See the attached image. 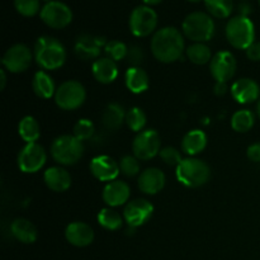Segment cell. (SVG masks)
Instances as JSON below:
<instances>
[{"label":"cell","instance_id":"cell-1","mask_svg":"<svg viewBox=\"0 0 260 260\" xmlns=\"http://www.w3.org/2000/svg\"><path fill=\"white\" fill-rule=\"evenodd\" d=\"M150 46L157 61L162 63L175 62L185 51L184 36L175 27H164L154 33Z\"/></svg>","mask_w":260,"mask_h":260},{"label":"cell","instance_id":"cell-2","mask_svg":"<svg viewBox=\"0 0 260 260\" xmlns=\"http://www.w3.org/2000/svg\"><path fill=\"white\" fill-rule=\"evenodd\" d=\"M35 60L43 70H57L66 62L68 52L62 43L51 36L38 38L33 48Z\"/></svg>","mask_w":260,"mask_h":260},{"label":"cell","instance_id":"cell-3","mask_svg":"<svg viewBox=\"0 0 260 260\" xmlns=\"http://www.w3.org/2000/svg\"><path fill=\"white\" fill-rule=\"evenodd\" d=\"M175 175L180 184L188 188L205 185L211 178V169L207 162L197 157H185L175 168Z\"/></svg>","mask_w":260,"mask_h":260},{"label":"cell","instance_id":"cell-4","mask_svg":"<svg viewBox=\"0 0 260 260\" xmlns=\"http://www.w3.org/2000/svg\"><path fill=\"white\" fill-rule=\"evenodd\" d=\"M226 38L234 48L246 50L255 42V27L251 19L245 15H236L226 24Z\"/></svg>","mask_w":260,"mask_h":260},{"label":"cell","instance_id":"cell-5","mask_svg":"<svg viewBox=\"0 0 260 260\" xmlns=\"http://www.w3.org/2000/svg\"><path fill=\"white\" fill-rule=\"evenodd\" d=\"M183 35L193 42L205 43L215 35V22L210 14L193 12L184 18L182 24Z\"/></svg>","mask_w":260,"mask_h":260},{"label":"cell","instance_id":"cell-6","mask_svg":"<svg viewBox=\"0 0 260 260\" xmlns=\"http://www.w3.org/2000/svg\"><path fill=\"white\" fill-rule=\"evenodd\" d=\"M84 144L74 135H62L53 140L51 145V156L57 164L75 165L83 157Z\"/></svg>","mask_w":260,"mask_h":260},{"label":"cell","instance_id":"cell-7","mask_svg":"<svg viewBox=\"0 0 260 260\" xmlns=\"http://www.w3.org/2000/svg\"><path fill=\"white\" fill-rule=\"evenodd\" d=\"M86 101V90L78 80H66L57 86L55 102L62 111H75Z\"/></svg>","mask_w":260,"mask_h":260},{"label":"cell","instance_id":"cell-8","mask_svg":"<svg viewBox=\"0 0 260 260\" xmlns=\"http://www.w3.org/2000/svg\"><path fill=\"white\" fill-rule=\"evenodd\" d=\"M129 30L136 37H147L152 35L157 25V14L151 7L140 5L132 10L128 20Z\"/></svg>","mask_w":260,"mask_h":260},{"label":"cell","instance_id":"cell-9","mask_svg":"<svg viewBox=\"0 0 260 260\" xmlns=\"http://www.w3.org/2000/svg\"><path fill=\"white\" fill-rule=\"evenodd\" d=\"M47 161V152L40 144H25L20 149L17 157V164L20 172L25 174H35L45 167Z\"/></svg>","mask_w":260,"mask_h":260},{"label":"cell","instance_id":"cell-10","mask_svg":"<svg viewBox=\"0 0 260 260\" xmlns=\"http://www.w3.org/2000/svg\"><path fill=\"white\" fill-rule=\"evenodd\" d=\"M35 58L30 48L24 43H17L7 50L2 58L3 68L12 74L24 73L29 69Z\"/></svg>","mask_w":260,"mask_h":260},{"label":"cell","instance_id":"cell-11","mask_svg":"<svg viewBox=\"0 0 260 260\" xmlns=\"http://www.w3.org/2000/svg\"><path fill=\"white\" fill-rule=\"evenodd\" d=\"M40 17L47 27L52 29H62L73 20V12L65 3L51 0L43 5Z\"/></svg>","mask_w":260,"mask_h":260},{"label":"cell","instance_id":"cell-12","mask_svg":"<svg viewBox=\"0 0 260 260\" xmlns=\"http://www.w3.org/2000/svg\"><path fill=\"white\" fill-rule=\"evenodd\" d=\"M161 150V139L155 129H144L139 132L132 142V151L139 160H150L159 155Z\"/></svg>","mask_w":260,"mask_h":260},{"label":"cell","instance_id":"cell-13","mask_svg":"<svg viewBox=\"0 0 260 260\" xmlns=\"http://www.w3.org/2000/svg\"><path fill=\"white\" fill-rule=\"evenodd\" d=\"M154 213V206L150 201L144 198L132 200L124 206L123 218L124 222L132 229H136L146 223Z\"/></svg>","mask_w":260,"mask_h":260},{"label":"cell","instance_id":"cell-14","mask_svg":"<svg viewBox=\"0 0 260 260\" xmlns=\"http://www.w3.org/2000/svg\"><path fill=\"white\" fill-rule=\"evenodd\" d=\"M236 68H238V63H236L235 56L229 51L216 52L210 62L211 75L216 81H221V83H228L229 80H231L235 75Z\"/></svg>","mask_w":260,"mask_h":260},{"label":"cell","instance_id":"cell-15","mask_svg":"<svg viewBox=\"0 0 260 260\" xmlns=\"http://www.w3.org/2000/svg\"><path fill=\"white\" fill-rule=\"evenodd\" d=\"M106 43V40L103 37L84 33V35H80L76 38L75 46H74V52L83 61H95L101 56L102 48L104 50Z\"/></svg>","mask_w":260,"mask_h":260},{"label":"cell","instance_id":"cell-16","mask_svg":"<svg viewBox=\"0 0 260 260\" xmlns=\"http://www.w3.org/2000/svg\"><path fill=\"white\" fill-rule=\"evenodd\" d=\"M90 173L99 182H113L121 173L119 162L108 155H98L91 159Z\"/></svg>","mask_w":260,"mask_h":260},{"label":"cell","instance_id":"cell-17","mask_svg":"<svg viewBox=\"0 0 260 260\" xmlns=\"http://www.w3.org/2000/svg\"><path fill=\"white\" fill-rule=\"evenodd\" d=\"M129 196H131L129 185L119 179L107 183L102 192V198H103L104 203L107 205V207L111 208L127 205L129 202Z\"/></svg>","mask_w":260,"mask_h":260},{"label":"cell","instance_id":"cell-18","mask_svg":"<svg viewBox=\"0 0 260 260\" xmlns=\"http://www.w3.org/2000/svg\"><path fill=\"white\" fill-rule=\"evenodd\" d=\"M231 95L238 103L251 104L260 99V86L254 79L241 78L231 85Z\"/></svg>","mask_w":260,"mask_h":260},{"label":"cell","instance_id":"cell-19","mask_svg":"<svg viewBox=\"0 0 260 260\" xmlns=\"http://www.w3.org/2000/svg\"><path fill=\"white\" fill-rule=\"evenodd\" d=\"M167 183V177L159 168H147L140 173L137 184L141 192L145 194H157L161 192Z\"/></svg>","mask_w":260,"mask_h":260},{"label":"cell","instance_id":"cell-20","mask_svg":"<svg viewBox=\"0 0 260 260\" xmlns=\"http://www.w3.org/2000/svg\"><path fill=\"white\" fill-rule=\"evenodd\" d=\"M65 238L69 244L76 248L89 246L94 240V231L90 225L81 221L69 223L65 230Z\"/></svg>","mask_w":260,"mask_h":260},{"label":"cell","instance_id":"cell-21","mask_svg":"<svg viewBox=\"0 0 260 260\" xmlns=\"http://www.w3.org/2000/svg\"><path fill=\"white\" fill-rule=\"evenodd\" d=\"M43 180L51 190L57 193L66 192L71 187V175L65 168L51 167L43 174Z\"/></svg>","mask_w":260,"mask_h":260},{"label":"cell","instance_id":"cell-22","mask_svg":"<svg viewBox=\"0 0 260 260\" xmlns=\"http://www.w3.org/2000/svg\"><path fill=\"white\" fill-rule=\"evenodd\" d=\"M91 74H93L94 79L101 84H111L118 76V68H117V62L112 58L107 57H99L95 60L91 66Z\"/></svg>","mask_w":260,"mask_h":260},{"label":"cell","instance_id":"cell-23","mask_svg":"<svg viewBox=\"0 0 260 260\" xmlns=\"http://www.w3.org/2000/svg\"><path fill=\"white\" fill-rule=\"evenodd\" d=\"M207 146V135L202 129H190L182 140V149L188 156L194 157Z\"/></svg>","mask_w":260,"mask_h":260},{"label":"cell","instance_id":"cell-24","mask_svg":"<svg viewBox=\"0 0 260 260\" xmlns=\"http://www.w3.org/2000/svg\"><path fill=\"white\" fill-rule=\"evenodd\" d=\"M126 88L134 94H141L150 86V79L142 68H129L124 74Z\"/></svg>","mask_w":260,"mask_h":260},{"label":"cell","instance_id":"cell-25","mask_svg":"<svg viewBox=\"0 0 260 260\" xmlns=\"http://www.w3.org/2000/svg\"><path fill=\"white\" fill-rule=\"evenodd\" d=\"M10 233L23 244H33L38 238L37 229L27 218H15L10 225Z\"/></svg>","mask_w":260,"mask_h":260},{"label":"cell","instance_id":"cell-26","mask_svg":"<svg viewBox=\"0 0 260 260\" xmlns=\"http://www.w3.org/2000/svg\"><path fill=\"white\" fill-rule=\"evenodd\" d=\"M126 122V112L119 103H109L102 114V124L108 131H117Z\"/></svg>","mask_w":260,"mask_h":260},{"label":"cell","instance_id":"cell-27","mask_svg":"<svg viewBox=\"0 0 260 260\" xmlns=\"http://www.w3.org/2000/svg\"><path fill=\"white\" fill-rule=\"evenodd\" d=\"M32 89L37 96L42 99H50L55 96L56 85L52 76L46 70H40L35 74L32 80Z\"/></svg>","mask_w":260,"mask_h":260},{"label":"cell","instance_id":"cell-28","mask_svg":"<svg viewBox=\"0 0 260 260\" xmlns=\"http://www.w3.org/2000/svg\"><path fill=\"white\" fill-rule=\"evenodd\" d=\"M18 134L25 144H35L41 136L40 123L32 116L23 117L18 124Z\"/></svg>","mask_w":260,"mask_h":260},{"label":"cell","instance_id":"cell-29","mask_svg":"<svg viewBox=\"0 0 260 260\" xmlns=\"http://www.w3.org/2000/svg\"><path fill=\"white\" fill-rule=\"evenodd\" d=\"M96 218H98L99 225L108 231L119 230L124 222L123 216L111 207H106L99 211Z\"/></svg>","mask_w":260,"mask_h":260},{"label":"cell","instance_id":"cell-30","mask_svg":"<svg viewBox=\"0 0 260 260\" xmlns=\"http://www.w3.org/2000/svg\"><path fill=\"white\" fill-rule=\"evenodd\" d=\"M255 124V114L250 109H239L231 117V127L239 134L249 132Z\"/></svg>","mask_w":260,"mask_h":260},{"label":"cell","instance_id":"cell-31","mask_svg":"<svg viewBox=\"0 0 260 260\" xmlns=\"http://www.w3.org/2000/svg\"><path fill=\"white\" fill-rule=\"evenodd\" d=\"M185 55H187L188 60L194 65H205V63L211 62L212 60V52L211 48L208 47L206 43L196 42L190 45L189 47L185 50Z\"/></svg>","mask_w":260,"mask_h":260},{"label":"cell","instance_id":"cell-32","mask_svg":"<svg viewBox=\"0 0 260 260\" xmlns=\"http://www.w3.org/2000/svg\"><path fill=\"white\" fill-rule=\"evenodd\" d=\"M206 5V9L208 10L210 15L223 19V18L230 17L234 9L233 0H203Z\"/></svg>","mask_w":260,"mask_h":260},{"label":"cell","instance_id":"cell-33","mask_svg":"<svg viewBox=\"0 0 260 260\" xmlns=\"http://www.w3.org/2000/svg\"><path fill=\"white\" fill-rule=\"evenodd\" d=\"M146 113L140 107H132L126 113V124L131 131L137 132V134L144 131L145 126H146Z\"/></svg>","mask_w":260,"mask_h":260},{"label":"cell","instance_id":"cell-34","mask_svg":"<svg viewBox=\"0 0 260 260\" xmlns=\"http://www.w3.org/2000/svg\"><path fill=\"white\" fill-rule=\"evenodd\" d=\"M127 52H128V47L122 41L112 40L107 42L106 46H104V53H106L107 57L112 58L116 62L117 61L126 60Z\"/></svg>","mask_w":260,"mask_h":260},{"label":"cell","instance_id":"cell-35","mask_svg":"<svg viewBox=\"0 0 260 260\" xmlns=\"http://www.w3.org/2000/svg\"><path fill=\"white\" fill-rule=\"evenodd\" d=\"M94 135V123L88 118H80L74 126V136L80 141H88Z\"/></svg>","mask_w":260,"mask_h":260},{"label":"cell","instance_id":"cell-36","mask_svg":"<svg viewBox=\"0 0 260 260\" xmlns=\"http://www.w3.org/2000/svg\"><path fill=\"white\" fill-rule=\"evenodd\" d=\"M14 7L23 17H35L42 9L40 0H14Z\"/></svg>","mask_w":260,"mask_h":260},{"label":"cell","instance_id":"cell-37","mask_svg":"<svg viewBox=\"0 0 260 260\" xmlns=\"http://www.w3.org/2000/svg\"><path fill=\"white\" fill-rule=\"evenodd\" d=\"M119 170L128 178L136 177L140 174V160L135 155H126L119 160Z\"/></svg>","mask_w":260,"mask_h":260},{"label":"cell","instance_id":"cell-38","mask_svg":"<svg viewBox=\"0 0 260 260\" xmlns=\"http://www.w3.org/2000/svg\"><path fill=\"white\" fill-rule=\"evenodd\" d=\"M159 155H160V157L162 159V161H164L165 164L170 165V167L177 168L178 165L180 164V161L183 160L182 154H180L179 150L175 149V147H173V146L162 147V149L160 150Z\"/></svg>","mask_w":260,"mask_h":260},{"label":"cell","instance_id":"cell-39","mask_svg":"<svg viewBox=\"0 0 260 260\" xmlns=\"http://www.w3.org/2000/svg\"><path fill=\"white\" fill-rule=\"evenodd\" d=\"M126 60L129 63V68H140V65L144 61V51H142V48L137 45L128 47Z\"/></svg>","mask_w":260,"mask_h":260},{"label":"cell","instance_id":"cell-40","mask_svg":"<svg viewBox=\"0 0 260 260\" xmlns=\"http://www.w3.org/2000/svg\"><path fill=\"white\" fill-rule=\"evenodd\" d=\"M249 160L253 162H260V142H254L246 150Z\"/></svg>","mask_w":260,"mask_h":260},{"label":"cell","instance_id":"cell-41","mask_svg":"<svg viewBox=\"0 0 260 260\" xmlns=\"http://www.w3.org/2000/svg\"><path fill=\"white\" fill-rule=\"evenodd\" d=\"M246 56H248L249 60L251 61H255L258 62L260 61V42H254L250 47L246 48Z\"/></svg>","mask_w":260,"mask_h":260},{"label":"cell","instance_id":"cell-42","mask_svg":"<svg viewBox=\"0 0 260 260\" xmlns=\"http://www.w3.org/2000/svg\"><path fill=\"white\" fill-rule=\"evenodd\" d=\"M229 91V86L228 83H221V81H216L215 86H213V93L218 96L225 95L226 93Z\"/></svg>","mask_w":260,"mask_h":260},{"label":"cell","instance_id":"cell-43","mask_svg":"<svg viewBox=\"0 0 260 260\" xmlns=\"http://www.w3.org/2000/svg\"><path fill=\"white\" fill-rule=\"evenodd\" d=\"M5 69H2L0 70V76H2V84H0V89H4L5 85H7V74H5Z\"/></svg>","mask_w":260,"mask_h":260},{"label":"cell","instance_id":"cell-44","mask_svg":"<svg viewBox=\"0 0 260 260\" xmlns=\"http://www.w3.org/2000/svg\"><path fill=\"white\" fill-rule=\"evenodd\" d=\"M147 7H152V5H157L162 2V0H142Z\"/></svg>","mask_w":260,"mask_h":260},{"label":"cell","instance_id":"cell-45","mask_svg":"<svg viewBox=\"0 0 260 260\" xmlns=\"http://www.w3.org/2000/svg\"><path fill=\"white\" fill-rule=\"evenodd\" d=\"M256 113H258V117L260 118V99L258 101V103H256Z\"/></svg>","mask_w":260,"mask_h":260},{"label":"cell","instance_id":"cell-46","mask_svg":"<svg viewBox=\"0 0 260 260\" xmlns=\"http://www.w3.org/2000/svg\"><path fill=\"white\" fill-rule=\"evenodd\" d=\"M188 2H190V3H200V2H202V0H188Z\"/></svg>","mask_w":260,"mask_h":260},{"label":"cell","instance_id":"cell-47","mask_svg":"<svg viewBox=\"0 0 260 260\" xmlns=\"http://www.w3.org/2000/svg\"><path fill=\"white\" fill-rule=\"evenodd\" d=\"M43 2H46V3H48V2H51V0H43Z\"/></svg>","mask_w":260,"mask_h":260},{"label":"cell","instance_id":"cell-48","mask_svg":"<svg viewBox=\"0 0 260 260\" xmlns=\"http://www.w3.org/2000/svg\"><path fill=\"white\" fill-rule=\"evenodd\" d=\"M259 4H260V0H259Z\"/></svg>","mask_w":260,"mask_h":260}]
</instances>
